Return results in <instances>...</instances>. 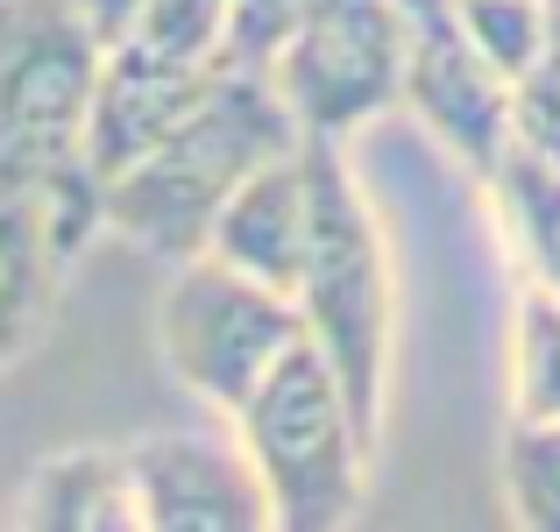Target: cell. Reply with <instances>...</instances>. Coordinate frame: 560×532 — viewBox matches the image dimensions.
Returning a JSON list of instances; mask_svg holds the SVG:
<instances>
[{"instance_id":"6da1fadb","label":"cell","mask_w":560,"mask_h":532,"mask_svg":"<svg viewBox=\"0 0 560 532\" xmlns=\"http://www.w3.org/2000/svg\"><path fill=\"white\" fill-rule=\"evenodd\" d=\"M100 36L79 0H0V192L50 206L65 248L100 234V177L85 157Z\"/></svg>"},{"instance_id":"7a4b0ae2","label":"cell","mask_w":560,"mask_h":532,"mask_svg":"<svg viewBox=\"0 0 560 532\" xmlns=\"http://www.w3.org/2000/svg\"><path fill=\"white\" fill-rule=\"evenodd\" d=\"M305 157V263L291 305H299L305 342L327 355L341 377L355 419L383 440V412H390V348H397V270H390V234H383L370 192L355 177L341 136H299Z\"/></svg>"},{"instance_id":"3957f363","label":"cell","mask_w":560,"mask_h":532,"mask_svg":"<svg viewBox=\"0 0 560 532\" xmlns=\"http://www.w3.org/2000/svg\"><path fill=\"white\" fill-rule=\"evenodd\" d=\"M291 142L299 128L270 93V79L228 65L185 122H171L136 164L100 177V234H121L128 248L164 263L199 256L228 192Z\"/></svg>"},{"instance_id":"277c9868","label":"cell","mask_w":560,"mask_h":532,"mask_svg":"<svg viewBox=\"0 0 560 532\" xmlns=\"http://www.w3.org/2000/svg\"><path fill=\"white\" fill-rule=\"evenodd\" d=\"M248 469L262 483L270 525L284 532H341L370 490V426L355 419L341 377L313 342H291L270 377L228 412Z\"/></svg>"},{"instance_id":"5b68a950","label":"cell","mask_w":560,"mask_h":532,"mask_svg":"<svg viewBox=\"0 0 560 532\" xmlns=\"http://www.w3.org/2000/svg\"><path fill=\"white\" fill-rule=\"evenodd\" d=\"M291 342H305V327H299V305L277 285L206 256V248L171 263V285L156 299V355L220 419L270 377V362Z\"/></svg>"},{"instance_id":"8992f818","label":"cell","mask_w":560,"mask_h":532,"mask_svg":"<svg viewBox=\"0 0 560 532\" xmlns=\"http://www.w3.org/2000/svg\"><path fill=\"white\" fill-rule=\"evenodd\" d=\"M405 14L397 0H299L284 50L270 57V93L299 136H362L397 107Z\"/></svg>"},{"instance_id":"52a82bcc","label":"cell","mask_w":560,"mask_h":532,"mask_svg":"<svg viewBox=\"0 0 560 532\" xmlns=\"http://www.w3.org/2000/svg\"><path fill=\"white\" fill-rule=\"evenodd\" d=\"M142 532H270V505L234 433H150L128 448Z\"/></svg>"},{"instance_id":"ba28073f","label":"cell","mask_w":560,"mask_h":532,"mask_svg":"<svg viewBox=\"0 0 560 532\" xmlns=\"http://www.w3.org/2000/svg\"><path fill=\"white\" fill-rule=\"evenodd\" d=\"M228 65L206 57H171L150 43H100V85H93V128H85V157L93 177H114L121 164H136L171 122H185L206 100V85Z\"/></svg>"},{"instance_id":"9c48e42d","label":"cell","mask_w":560,"mask_h":532,"mask_svg":"<svg viewBox=\"0 0 560 532\" xmlns=\"http://www.w3.org/2000/svg\"><path fill=\"white\" fill-rule=\"evenodd\" d=\"M305 220H313L305 157H299V142H291V150H277L270 164H256L228 192V206L213 213V234H206V256L262 277V285H277L291 299L299 263H305Z\"/></svg>"},{"instance_id":"30bf717a","label":"cell","mask_w":560,"mask_h":532,"mask_svg":"<svg viewBox=\"0 0 560 532\" xmlns=\"http://www.w3.org/2000/svg\"><path fill=\"white\" fill-rule=\"evenodd\" d=\"M65 270L71 248L57 234L50 206L28 199V192H0V369H14L57 327Z\"/></svg>"},{"instance_id":"8fae6325","label":"cell","mask_w":560,"mask_h":532,"mask_svg":"<svg viewBox=\"0 0 560 532\" xmlns=\"http://www.w3.org/2000/svg\"><path fill=\"white\" fill-rule=\"evenodd\" d=\"M14 519L36 532H142L128 490V448H65L22 476Z\"/></svg>"},{"instance_id":"7c38bea8","label":"cell","mask_w":560,"mask_h":532,"mask_svg":"<svg viewBox=\"0 0 560 532\" xmlns=\"http://www.w3.org/2000/svg\"><path fill=\"white\" fill-rule=\"evenodd\" d=\"M482 192H490V213L504 228V248L518 263V277L560 291V164L511 142L497 157V171L482 177Z\"/></svg>"},{"instance_id":"4fadbf2b","label":"cell","mask_w":560,"mask_h":532,"mask_svg":"<svg viewBox=\"0 0 560 532\" xmlns=\"http://www.w3.org/2000/svg\"><path fill=\"white\" fill-rule=\"evenodd\" d=\"M511 419H560V291L518 285L511 313Z\"/></svg>"},{"instance_id":"5bb4252c","label":"cell","mask_w":560,"mask_h":532,"mask_svg":"<svg viewBox=\"0 0 560 532\" xmlns=\"http://www.w3.org/2000/svg\"><path fill=\"white\" fill-rule=\"evenodd\" d=\"M504 505L525 532H560V419H511Z\"/></svg>"},{"instance_id":"9a60e30c","label":"cell","mask_w":560,"mask_h":532,"mask_svg":"<svg viewBox=\"0 0 560 532\" xmlns=\"http://www.w3.org/2000/svg\"><path fill=\"white\" fill-rule=\"evenodd\" d=\"M454 22H462V36L476 43V50L504 71V79L533 71L539 57L553 50V14H547V0H454Z\"/></svg>"},{"instance_id":"2e32d148","label":"cell","mask_w":560,"mask_h":532,"mask_svg":"<svg viewBox=\"0 0 560 532\" xmlns=\"http://www.w3.org/2000/svg\"><path fill=\"white\" fill-rule=\"evenodd\" d=\"M511 142L560 164V43L539 57L533 71L511 79Z\"/></svg>"},{"instance_id":"e0dca14e","label":"cell","mask_w":560,"mask_h":532,"mask_svg":"<svg viewBox=\"0 0 560 532\" xmlns=\"http://www.w3.org/2000/svg\"><path fill=\"white\" fill-rule=\"evenodd\" d=\"M291 14H299V0H228V22H220L228 65L270 79V57L284 50V36H291Z\"/></svg>"},{"instance_id":"ac0fdd59","label":"cell","mask_w":560,"mask_h":532,"mask_svg":"<svg viewBox=\"0 0 560 532\" xmlns=\"http://www.w3.org/2000/svg\"><path fill=\"white\" fill-rule=\"evenodd\" d=\"M142 8H150V0H79V14L93 22V36H100V43H114Z\"/></svg>"},{"instance_id":"d6986e66","label":"cell","mask_w":560,"mask_h":532,"mask_svg":"<svg viewBox=\"0 0 560 532\" xmlns=\"http://www.w3.org/2000/svg\"><path fill=\"white\" fill-rule=\"evenodd\" d=\"M547 14H553V43H560V0H547Z\"/></svg>"}]
</instances>
